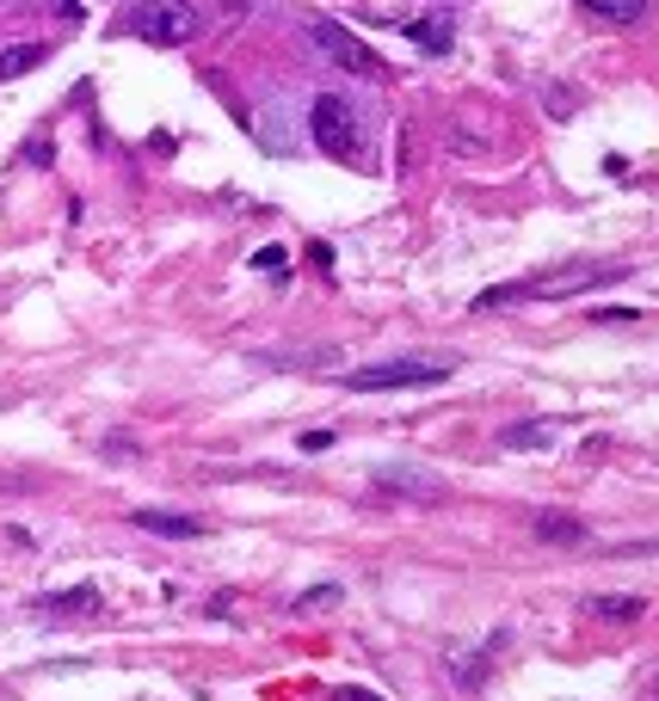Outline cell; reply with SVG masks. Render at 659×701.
I'll list each match as a JSON object with an SVG mask.
<instances>
[{
	"label": "cell",
	"mask_w": 659,
	"mask_h": 701,
	"mask_svg": "<svg viewBox=\"0 0 659 701\" xmlns=\"http://www.w3.org/2000/svg\"><path fill=\"white\" fill-rule=\"evenodd\" d=\"M456 375V358L432 351V358H389V363H364V370L346 375L351 394H425V388H444Z\"/></svg>",
	"instance_id": "obj_1"
},
{
	"label": "cell",
	"mask_w": 659,
	"mask_h": 701,
	"mask_svg": "<svg viewBox=\"0 0 659 701\" xmlns=\"http://www.w3.org/2000/svg\"><path fill=\"white\" fill-rule=\"evenodd\" d=\"M130 32L142 37V44H191L198 37V7H186V0H142L136 13H130Z\"/></svg>",
	"instance_id": "obj_2"
},
{
	"label": "cell",
	"mask_w": 659,
	"mask_h": 701,
	"mask_svg": "<svg viewBox=\"0 0 659 701\" xmlns=\"http://www.w3.org/2000/svg\"><path fill=\"white\" fill-rule=\"evenodd\" d=\"M309 129H314V142H321V148H327L333 160H364V142H358V124H351V105L339 93H321L309 105Z\"/></svg>",
	"instance_id": "obj_3"
},
{
	"label": "cell",
	"mask_w": 659,
	"mask_h": 701,
	"mask_svg": "<svg viewBox=\"0 0 659 701\" xmlns=\"http://www.w3.org/2000/svg\"><path fill=\"white\" fill-rule=\"evenodd\" d=\"M309 44L327 56V63H339L346 75H364V80H382V56L364 37H351L346 25H333V19H314L309 25Z\"/></svg>",
	"instance_id": "obj_4"
},
{
	"label": "cell",
	"mask_w": 659,
	"mask_h": 701,
	"mask_svg": "<svg viewBox=\"0 0 659 701\" xmlns=\"http://www.w3.org/2000/svg\"><path fill=\"white\" fill-rule=\"evenodd\" d=\"M377 486L394 493V499H413V505H450V486H438L432 474H420V467H382Z\"/></svg>",
	"instance_id": "obj_5"
},
{
	"label": "cell",
	"mask_w": 659,
	"mask_h": 701,
	"mask_svg": "<svg viewBox=\"0 0 659 701\" xmlns=\"http://www.w3.org/2000/svg\"><path fill=\"white\" fill-rule=\"evenodd\" d=\"M99 609H105L99 585H75V591L37 597V615H44V622H87V615H99Z\"/></svg>",
	"instance_id": "obj_6"
},
{
	"label": "cell",
	"mask_w": 659,
	"mask_h": 701,
	"mask_svg": "<svg viewBox=\"0 0 659 701\" xmlns=\"http://www.w3.org/2000/svg\"><path fill=\"white\" fill-rule=\"evenodd\" d=\"M130 523L148 530V535H160V542H198V535L210 530L204 517H186V511H136Z\"/></svg>",
	"instance_id": "obj_7"
},
{
	"label": "cell",
	"mask_w": 659,
	"mask_h": 701,
	"mask_svg": "<svg viewBox=\"0 0 659 701\" xmlns=\"http://www.w3.org/2000/svg\"><path fill=\"white\" fill-rule=\"evenodd\" d=\"M561 443V431H555L549 419H524V425H512V431H500V450H512V455H543V450H555Z\"/></svg>",
	"instance_id": "obj_8"
},
{
	"label": "cell",
	"mask_w": 659,
	"mask_h": 701,
	"mask_svg": "<svg viewBox=\"0 0 659 701\" xmlns=\"http://www.w3.org/2000/svg\"><path fill=\"white\" fill-rule=\"evenodd\" d=\"M333 358H339L333 344H309V351H253L259 370H327Z\"/></svg>",
	"instance_id": "obj_9"
},
{
	"label": "cell",
	"mask_w": 659,
	"mask_h": 701,
	"mask_svg": "<svg viewBox=\"0 0 659 701\" xmlns=\"http://www.w3.org/2000/svg\"><path fill=\"white\" fill-rule=\"evenodd\" d=\"M530 535H536V542H549V547H580L585 542V523H580V517H567V511H543L530 523Z\"/></svg>",
	"instance_id": "obj_10"
},
{
	"label": "cell",
	"mask_w": 659,
	"mask_h": 701,
	"mask_svg": "<svg viewBox=\"0 0 659 701\" xmlns=\"http://www.w3.org/2000/svg\"><path fill=\"white\" fill-rule=\"evenodd\" d=\"M580 615H585V622H641L647 603H641V597H585Z\"/></svg>",
	"instance_id": "obj_11"
},
{
	"label": "cell",
	"mask_w": 659,
	"mask_h": 701,
	"mask_svg": "<svg viewBox=\"0 0 659 701\" xmlns=\"http://www.w3.org/2000/svg\"><path fill=\"white\" fill-rule=\"evenodd\" d=\"M585 13H597L604 25H641L647 19V0H580Z\"/></svg>",
	"instance_id": "obj_12"
},
{
	"label": "cell",
	"mask_w": 659,
	"mask_h": 701,
	"mask_svg": "<svg viewBox=\"0 0 659 701\" xmlns=\"http://www.w3.org/2000/svg\"><path fill=\"white\" fill-rule=\"evenodd\" d=\"M407 37L425 49V56H444L456 32H450V19H413V25H407Z\"/></svg>",
	"instance_id": "obj_13"
},
{
	"label": "cell",
	"mask_w": 659,
	"mask_h": 701,
	"mask_svg": "<svg viewBox=\"0 0 659 701\" xmlns=\"http://www.w3.org/2000/svg\"><path fill=\"white\" fill-rule=\"evenodd\" d=\"M339 597H346V591H339V585H314V591H302V597H297V603H290V609H297V615H321V609H333V603H339Z\"/></svg>",
	"instance_id": "obj_14"
},
{
	"label": "cell",
	"mask_w": 659,
	"mask_h": 701,
	"mask_svg": "<svg viewBox=\"0 0 659 701\" xmlns=\"http://www.w3.org/2000/svg\"><path fill=\"white\" fill-rule=\"evenodd\" d=\"M44 63V49L37 44H19V49H7V56H0V75L13 80V75H25V68H37Z\"/></svg>",
	"instance_id": "obj_15"
},
{
	"label": "cell",
	"mask_w": 659,
	"mask_h": 701,
	"mask_svg": "<svg viewBox=\"0 0 659 701\" xmlns=\"http://www.w3.org/2000/svg\"><path fill=\"white\" fill-rule=\"evenodd\" d=\"M253 271H283V247H259L253 252Z\"/></svg>",
	"instance_id": "obj_16"
},
{
	"label": "cell",
	"mask_w": 659,
	"mask_h": 701,
	"mask_svg": "<svg viewBox=\"0 0 659 701\" xmlns=\"http://www.w3.org/2000/svg\"><path fill=\"white\" fill-rule=\"evenodd\" d=\"M25 160H32V167H49V142H44V136L25 142Z\"/></svg>",
	"instance_id": "obj_17"
},
{
	"label": "cell",
	"mask_w": 659,
	"mask_h": 701,
	"mask_svg": "<svg viewBox=\"0 0 659 701\" xmlns=\"http://www.w3.org/2000/svg\"><path fill=\"white\" fill-rule=\"evenodd\" d=\"M235 7H253V0H235Z\"/></svg>",
	"instance_id": "obj_18"
}]
</instances>
